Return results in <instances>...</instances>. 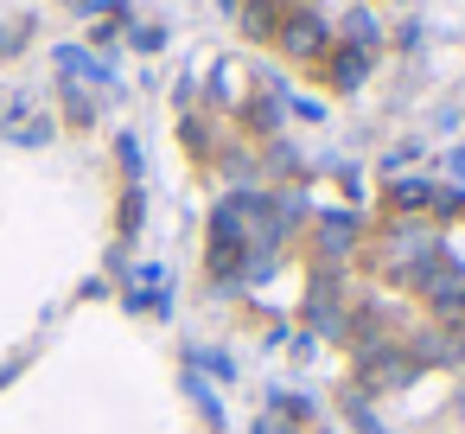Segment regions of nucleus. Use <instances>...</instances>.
I'll return each instance as SVG.
<instances>
[{
    "label": "nucleus",
    "mask_w": 465,
    "mask_h": 434,
    "mask_svg": "<svg viewBox=\"0 0 465 434\" xmlns=\"http://www.w3.org/2000/svg\"><path fill=\"white\" fill-rule=\"evenodd\" d=\"M211 281L217 288H236L249 281V230H242V198L230 192L211 217Z\"/></svg>",
    "instance_id": "nucleus-1"
},
{
    "label": "nucleus",
    "mask_w": 465,
    "mask_h": 434,
    "mask_svg": "<svg viewBox=\"0 0 465 434\" xmlns=\"http://www.w3.org/2000/svg\"><path fill=\"white\" fill-rule=\"evenodd\" d=\"M325 20H319V7H287V20H281V33H274V45L287 52V58H300V65H319L325 58Z\"/></svg>",
    "instance_id": "nucleus-2"
},
{
    "label": "nucleus",
    "mask_w": 465,
    "mask_h": 434,
    "mask_svg": "<svg viewBox=\"0 0 465 434\" xmlns=\"http://www.w3.org/2000/svg\"><path fill=\"white\" fill-rule=\"evenodd\" d=\"M420 364H414V351L408 345H363V389H395V383H408Z\"/></svg>",
    "instance_id": "nucleus-3"
},
{
    "label": "nucleus",
    "mask_w": 465,
    "mask_h": 434,
    "mask_svg": "<svg viewBox=\"0 0 465 434\" xmlns=\"http://www.w3.org/2000/svg\"><path fill=\"white\" fill-rule=\"evenodd\" d=\"M351 243H357V217H351V211H319V237H312V256L338 268Z\"/></svg>",
    "instance_id": "nucleus-4"
},
{
    "label": "nucleus",
    "mask_w": 465,
    "mask_h": 434,
    "mask_svg": "<svg viewBox=\"0 0 465 434\" xmlns=\"http://www.w3.org/2000/svg\"><path fill=\"white\" fill-rule=\"evenodd\" d=\"M58 77H64V84H90V90H115V71L96 65L84 45H64V52H58Z\"/></svg>",
    "instance_id": "nucleus-5"
},
{
    "label": "nucleus",
    "mask_w": 465,
    "mask_h": 434,
    "mask_svg": "<svg viewBox=\"0 0 465 434\" xmlns=\"http://www.w3.org/2000/svg\"><path fill=\"white\" fill-rule=\"evenodd\" d=\"M319 71H325V84H331V90H351V84L370 71V52H363V45H338V52H325V58H319Z\"/></svg>",
    "instance_id": "nucleus-6"
},
{
    "label": "nucleus",
    "mask_w": 465,
    "mask_h": 434,
    "mask_svg": "<svg viewBox=\"0 0 465 434\" xmlns=\"http://www.w3.org/2000/svg\"><path fill=\"white\" fill-rule=\"evenodd\" d=\"M281 20H287V7L281 0H242V33L262 45V39H274L281 33Z\"/></svg>",
    "instance_id": "nucleus-7"
},
{
    "label": "nucleus",
    "mask_w": 465,
    "mask_h": 434,
    "mask_svg": "<svg viewBox=\"0 0 465 434\" xmlns=\"http://www.w3.org/2000/svg\"><path fill=\"white\" fill-rule=\"evenodd\" d=\"M274 122H281V90H268V96L249 103V128H274Z\"/></svg>",
    "instance_id": "nucleus-8"
},
{
    "label": "nucleus",
    "mask_w": 465,
    "mask_h": 434,
    "mask_svg": "<svg viewBox=\"0 0 465 434\" xmlns=\"http://www.w3.org/2000/svg\"><path fill=\"white\" fill-rule=\"evenodd\" d=\"M134 230H141V192L122 198V237H134Z\"/></svg>",
    "instance_id": "nucleus-9"
},
{
    "label": "nucleus",
    "mask_w": 465,
    "mask_h": 434,
    "mask_svg": "<svg viewBox=\"0 0 465 434\" xmlns=\"http://www.w3.org/2000/svg\"><path fill=\"white\" fill-rule=\"evenodd\" d=\"M192 364H198V370H217V377H230V358H223V351H192Z\"/></svg>",
    "instance_id": "nucleus-10"
},
{
    "label": "nucleus",
    "mask_w": 465,
    "mask_h": 434,
    "mask_svg": "<svg viewBox=\"0 0 465 434\" xmlns=\"http://www.w3.org/2000/svg\"><path fill=\"white\" fill-rule=\"evenodd\" d=\"M351 421H357V434H382V428H376V415L363 409V396H351Z\"/></svg>",
    "instance_id": "nucleus-11"
},
{
    "label": "nucleus",
    "mask_w": 465,
    "mask_h": 434,
    "mask_svg": "<svg viewBox=\"0 0 465 434\" xmlns=\"http://www.w3.org/2000/svg\"><path fill=\"white\" fill-rule=\"evenodd\" d=\"M7 135H20V141H45L52 128H45V122H20V128H7Z\"/></svg>",
    "instance_id": "nucleus-12"
},
{
    "label": "nucleus",
    "mask_w": 465,
    "mask_h": 434,
    "mask_svg": "<svg viewBox=\"0 0 465 434\" xmlns=\"http://www.w3.org/2000/svg\"><path fill=\"white\" fill-rule=\"evenodd\" d=\"M446 167H452V179H465V147H459V154H452Z\"/></svg>",
    "instance_id": "nucleus-13"
},
{
    "label": "nucleus",
    "mask_w": 465,
    "mask_h": 434,
    "mask_svg": "<svg viewBox=\"0 0 465 434\" xmlns=\"http://www.w3.org/2000/svg\"><path fill=\"white\" fill-rule=\"evenodd\" d=\"M90 7H103V0H90Z\"/></svg>",
    "instance_id": "nucleus-14"
},
{
    "label": "nucleus",
    "mask_w": 465,
    "mask_h": 434,
    "mask_svg": "<svg viewBox=\"0 0 465 434\" xmlns=\"http://www.w3.org/2000/svg\"><path fill=\"white\" fill-rule=\"evenodd\" d=\"M255 434H268V428H255Z\"/></svg>",
    "instance_id": "nucleus-15"
}]
</instances>
